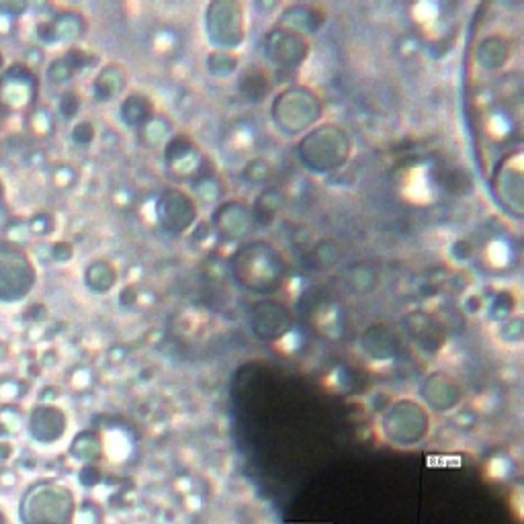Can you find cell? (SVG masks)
Returning <instances> with one entry per match:
<instances>
[{
    "mask_svg": "<svg viewBox=\"0 0 524 524\" xmlns=\"http://www.w3.org/2000/svg\"><path fill=\"white\" fill-rule=\"evenodd\" d=\"M230 273L236 285L256 295L277 293L287 277L289 262L269 240L242 242L230 258Z\"/></svg>",
    "mask_w": 524,
    "mask_h": 524,
    "instance_id": "obj_1",
    "label": "cell"
},
{
    "mask_svg": "<svg viewBox=\"0 0 524 524\" xmlns=\"http://www.w3.org/2000/svg\"><path fill=\"white\" fill-rule=\"evenodd\" d=\"M353 140L334 121H320L297 142V158L303 168L316 174H332L344 168L353 156Z\"/></svg>",
    "mask_w": 524,
    "mask_h": 524,
    "instance_id": "obj_2",
    "label": "cell"
},
{
    "mask_svg": "<svg viewBox=\"0 0 524 524\" xmlns=\"http://www.w3.org/2000/svg\"><path fill=\"white\" fill-rule=\"evenodd\" d=\"M324 117L322 97L305 84H289L281 89L271 103V121L277 134L295 140L308 134Z\"/></svg>",
    "mask_w": 524,
    "mask_h": 524,
    "instance_id": "obj_3",
    "label": "cell"
},
{
    "mask_svg": "<svg viewBox=\"0 0 524 524\" xmlns=\"http://www.w3.org/2000/svg\"><path fill=\"white\" fill-rule=\"evenodd\" d=\"M205 35L209 46L220 52H236L246 41L248 17L240 0H211L205 7Z\"/></svg>",
    "mask_w": 524,
    "mask_h": 524,
    "instance_id": "obj_4",
    "label": "cell"
},
{
    "mask_svg": "<svg viewBox=\"0 0 524 524\" xmlns=\"http://www.w3.org/2000/svg\"><path fill=\"white\" fill-rule=\"evenodd\" d=\"M262 54L273 68L281 72H295L308 62L312 43L301 33L275 23L262 37Z\"/></svg>",
    "mask_w": 524,
    "mask_h": 524,
    "instance_id": "obj_5",
    "label": "cell"
},
{
    "mask_svg": "<svg viewBox=\"0 0 524 524\" xmlns=\"http://www.w3.org/2000/svg\"><path fill=\"white\" fill-rule=\"evenodd\" d=\"M154 215L158 226L172 236H183L199 220L197 199L179 187H168L160 193L154 205Z\"/></svg>",
    "mask_w": 524,
    "mask_h": 524,
    "instance_id": "obj_6",
    "label": "cell"
},
{
    "mask_svg": "<svg viewBox=\"0 0 524 524\" xmlns=\"http://www.w3.org/2000/svg\"><path fill=\"white\" fill-rule=\"evenodd\" d=\"M295 318L289 305L275 297L258 299L248 312V326L256 340L279 342L293 330Z\"/></svg>",
    "mask_w": 524,
    "mask_h": 524,
    "instance_id": "obj_7",
    "label": "cell"
},
{
    "mask_svg": "<svg viewBox=\"0 0 524 524\" xmlns=\"http://www.w3.org/2000/svg\"><path fill=\"white\" fill-rule=\"evenodd\" d=\"M524 174H522V156L514 152L502 164L496 166L492 174V191L498 205L516 220L522 217L524 211Z\"/></svg>",
    "mask_w": 524,
    "mask_h": 524,
    "instance_id": "obj_8",
    "label": "cell"
},
{
    "mask_svg": "<svg viewBox=\"0 0 524 524\" xmlns=\"http://www.w3.org/2000/svg\"><path fill=\"white\" fill-rule=\"evenodd\" d=\"M383 430L393 443L414 445L428 432V416L416 402L402 400L385 414Z\"/></svg>",
    "mask_w": 524,
    "mask_h": 524,
    "instance_id": "obj_9",
    "label": "cell"
},
{
    "mask_svg": "<svg viewBox=\"0 0 524 524\" xmlns=\"http://www.w3.org/2000/svg\"><path fill=\"white\" fill-rule=\"evenodd\" d=\"M213 234L224 242H242L256 228L252 209L246 201L228 199L217 205L211 213Z\"/></svg>",
    "mask_w": 524,
    "mask_h": 524,
    "instance_id": "obj_10",
    "label": "cell"
},
{
    "mask_svg": "<svg viewBox=\"0 0 524 524\" xmlns=\"http://www.w3.org/2000/svg\"><path fill=\"white\" fill-rule=\"evenodd\" d=\"M361 351L373 361H391L402 351L400 334L387 324H371L361 332Z\"/></svg>",
    "mask_w": 524,
    "mask_h": 524,
    "instance_id": "obj_11",
    "label": "cell"
},
{
    "mask_svg": "<svg viewBox=\"0 0 524 524\" xmlns=\"http://www.w3.org/2000/svg\"><path fill=\"white\" fill-rule=\"evenodd\" d=\"M402 324H404V330H406L408 338L414 340L422 348V351L436 353V351H441V348L445 346V340H447L445 326L439 320H436L434 316L418 310V312H412V314L404 316Z\"/></svg>",
    "mask_w": 524,
    "mask_h": 524,
    "instance_id": "obj_12",
    "label": "cell"
},
{
    "mask_svg": "<svg viewBox=\"0 0 524 524\" xmlns=\"http://www.w3.org/2000/svg\"><path fill=\"white\" fill-rule=\"evenodd\" d=\"M422 398L424 402L434 408V410H439V412H447L451 408H455L461 398H463V393H461V385L457 383V379L445 371H434L430 373L424 383H422Z\"/></svg>",
    "mask_w": 524,
    "mask_h": 524,
    "instance_id": "obj_13",
    "label": "cell"
},
{
    "mask_svg": "<svg viewBox=\"0 0 524 524\" xmlns=\"http://www.w3.org/2000/svg\"><path fill=\"white\" fill-rule=\"evenodd\" d=\"M324 23H326V13L316 5H305V3L287 5L277 19V25L297 31L308 39L316 35L324 27Z\"/></svg>",
    "mask_w": 524,
    "mask_h": 524,
    "instance_id": "obj_14",
    "label": "cell"
},
{
    "mask_svg": "<svg viewBox=\"0 0 524 524\" xmlns=\"http://www.w3.org/2000/svg\"><path fill=\"white\" fill-rule=\"evenodd\" d=\"M512 60V41L502 33L486 35L475 48V64L484 72H498Z\"/></svg>",
    "mask_w": 524,
    "mask_h": 524,
    "instance_id": "obj_15",
    "label": "cell"
},
{
    "mask_svg": "<svg viewBox=\"0 0 524 524\" xmlns=\"http://www.w3.org/2000/svg\"><path fill=\"white\" fill-rule=\"evenodd\" d=\"M275 91L273 76L271 72L260 66V64H250L246 66L240 76H238V93L246 103H262L267 101Z\"/></svg>",
    "mask_w": 524,
    "mask_h": 524,
    "instance_id": "obj_16",
    "label": "cell"
},
{
    "mask_svg": "<svg viewBox=\"0 0 524 524\" xmlns=\"http://www.w3.org/2000/svg\"><path fill=\"white\" fill-rule=\"evenodd\" d=\"M154 101L140 91L127 93L119 105V117L129 129H142L156 117Z\"/></svg>",
    "mask_w": 524,
    "mask_h": 524,
    "instance_id": "obj_17",
    "label": "cell"
},
{
    "mask_svg": "<svg viewBox=\"0 0 524 524\" xmlns=\"http://www.w3.org/2000/svg\"><path fill=\"white\" fill-rule=\"evenodd\" d=\"M127 82H129V76H127V70L121 64H117V62L107 64L97 74V80H95L97 99L109 103V101L123 97V93L127 91Z\"/></svg>",
    "mask_w": 524,
    "mask_h": 524,
    "instance_id": "obj_18",
    "label": "cell"
},
{
    "mask_svg": "<svg viewBox=\"0 0 524 524\" xmlns=\"http://www.w3.org/2000/svg\"><path fill=\"white\" fill-rule=\"evenodd\" d=\"M285 193L279 187H265L250 205L256 226H271L285 207Z\"/></svg>",
    "mask_w": 524,
    "mask_h": 524,
    "instance_id": "obj_19",
    "label": "cell"
},
{
    "mask_svg": "<svg viewBox=\"0 0 524 524\" xmlns=\"http://www.w3.org/2000/svg\"><path fill=\"white\" fill-rule=\"evenodd\" d=\"M346 283L355 293H371L379 285V273L369 262H355L346 269Z\"/></svg>",
    "mask_w": 524,
    "mask_h": 524,
    "instance_id": "obj_20",
    "label": "cell"
},
{
    "mask_svg": "<svg viewBox=\"0 0 524 524\" xmlns=\"http://www.w3.org/2000/svg\"><path fill=\"white\" fill-rule=\"evenodd\" d=\"M117 283V269L109 260H95L93 265L86 269V285L97 293H109Z\"/></svg>",
    "mask_w": 524,
    "mask_h": 524,
    "instance_id": "obj_21",
    "label": "cell"
},
{
    "mask_svg": "<svg viewBox=\"0 0 524 524\" xmlns=\"http://www.w3.org/2000/svg\"><path fill=\"white\" fill-rule=\"evenodd\" d=\"M240 70V58L236 52L211 50L207 56V72L215 78H230Z\"/></svg>",
    "mask_w": 524,
    "mask_h": 524,
    "instance_id": "obj_22",
    "label": "cell"
},
{
    "mask_svg": "<svg viewBox=\"0 0 524 524\" xmlns=\"http://www.w3.org/2000/svg\"><path fill=\"white\" fill-rule=\"evenodd\" d=\"M195 156V144L187 136H170V140L164 144V158L170 166H181L187 160Z\"/></svg>",
    "mask_w": 524,
    "mask_h": 524,
    "instance_id": "obj_23",
    "label": "cell"
},
{
    "mask_svg": "<svg viewBox=\"0 0 524 524\" xmlns=\"http://www.w3.org/2000/svg\"><path fill=\"white\" fill-rule=\"evenodd\" d=\"M312 260L318 269H334L342 260V248L336 240L324 238L314 244L312 248Z\"/></svg>",
    "mask_w": 524,
    "mask_h": 524,
    "instance_id": "obj_24",
    "label": "cell"
},
{
    "mask_svg": "<svg viewBox=\"0 0 524 524\" xmlns=\"http://www.w3.org/2000/svg\"><path fill=\"white\" fill-rule=\"evenodd\" d=\"M170 123L166 119H162L160 115H156L146 127L140 129V134L146 138V142L150 146H160L166 144L170 140Z\"/></svg>",
    "mask_w": 524,
    "mask_h": 524,
    "instance_id": "obj_25",
    "label": "cell"
},
{
    "mask_svg": "<svg viewBox=\"0 0 524 524\" xmlns=\"http://www.w3.org/2000/svg\"><path fill=\"white\" fill-rule=\"evenodd\" d=\"M271 172H273V168H271V162H269V160L256 158V160H252V162L246 164V168H244V179H246L248 183H252V185H262V183L271 179Z\"/></svg>",
    "mask_w": 524,
    "mask_h": 524,
    "instance_id": "obj_26",
    "label": "cell"
},
{
    "mask_svg": "<svg viewBox=\"0 0 524 524\" xmlns=\"http://www.w3.org/2000/svg\"><path fill=\"white\" fill-rule=\"evenodd\" d=\"M514 310V299L510 293H500L494 297L490 305V320L494 322H506Z\"/></svg>",
    "mask_w": 524,
    "mask_h": 524,
    "instance_id": "obj_27",
    "label": "cell"
},
{
    "mask_svg": "<svg viewBox=\"0 0 524 524\" xmlns=\"http://www.w3.org/2000/svg\"><path fill=\"white\" fill-rule=\"evenodd\" d=\"M82 136H86V142H91L93 138H95V129H93V125L91 123H78L76 125V129H74V138L80 142L82 140Z\"/></svg>",
    "mask_w": 524,
    "mask_h": 524,
    "instance_id": "obj_28",
    "label": "cell"
}]
</instances>
